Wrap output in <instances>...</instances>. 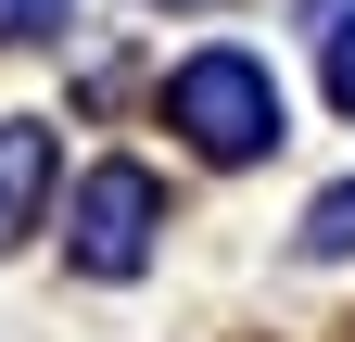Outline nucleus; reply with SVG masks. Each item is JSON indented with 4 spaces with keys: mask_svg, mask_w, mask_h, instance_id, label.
Returning a JSON list of instances; mask_svg holds the SVG:
<instances>
[{
    "mask_svg": "<svg viewBox=\"0 0 355 342\" xmlns=\"http://www.w3.org/2000/svg\"><path fill=\"white\" fill-rule=\"evenodd\" d=\"M165 114L191 127V152H216V165H241V152L279 140V89H266L254 51H191L165 76Z\"/></svg>",
    "mask_w": 355,
    "mask_h": 342,
    "instance_id": "obj_1",
    "label": "nucleus"
},
{
    "mask_svg": "<svg viewBox=\"0 0 355 342\" xmlns=\"http://www.w3.org/2000/svg\"><path fill=\"white\" fill-rule=\"evenodd\" d=\"M64 228H76V267H89V279L153 267V228H165L153 165H89V178H76V203H64Z\"/></svg>",
    "mask_w": 355,
    "mask_h": 342,
    "instance_id": "obj_2",
    "label": "nucleus"
},
{
    "mask_svg": "<svg viewBox=\"0 0 355 342\" xmlns=\"http://www.w3.org/2000/svg\"><path fill=\"white\" fill-rule=\"evenodd\" d=\"M38 190H51V140H38V127H13V114H0V241H13V228L38 216Z\"/></svg>",
    "mask_w": 355,
    "mask_h": 342,
    "instance_id": "obj_3",
    "label": "nucleus"
},
{
    "mask_svg": "<svg viewBox=\"0 0 355 342\" xmlns=\"http://www.w3.org/2000/svg\"><path fill=\"white\" fill-rule=\"evenodd\" d=\"M304 253H355V178L318 203V216H304Z\"/></svg>",
    "mask_w": 355,
    "mask_h": 342,
    "instance_id": "obj_4",
    "label": "nucleus"
},
{
    "mask_svg": "<svg viewBox=\"0 0 355 342\" xmlns=\"http://www.w3.org/2000/svg\"><path fill=\"white\" fill-rule=\"evenodd\" d=\"M64 26V0H0V38H51Z\"/></svg>",
    "mask_w": 355,
    "mask_h": 342,
    "instance_id": "obj_5",
    "label": "nucleus"
},
{
    "mask_svg": "<svg viewBox=\"0 0 355 342\" xmlns=\"http://www.w3.org/2000/svg\"><path fill=\"white\" fill-rule=\"evenodd\" d=\"M330 102L355 114V26H330Z\"/></svg>",
    "mask_w": 355,
    "mask_h": 342,
    "instance_id": "obj_6",
    "label": "nucleus"
}]
</instances>
